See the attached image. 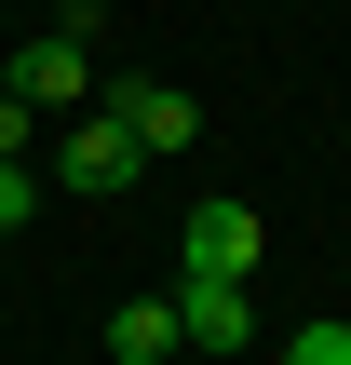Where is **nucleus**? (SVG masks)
Returning <instances> with one entry per match:
<instances>
[{
    "mask_svg": "<svg viewBox=\"0 0 351 365\" xmlns=\"http://www.w3.org/2000/svg\"><path fill=\"white\" fill-rule=\"evenodd\" d=\"M284 365H351V325H298V339H284Z\"/></svg>",
    "mask_w": 351,
    "mask_h": 365,
    "instance_id": "obj_7",
    "label": "nucleus"
},
{
    "mask_svg": "<svg viewBox=\"0 0 351 365\" xmlns=\"http://www.w3.org/2000/svg\"><path fill=\"white\" fill-rule=\"evenodd\" d=\"M0 95L41 122V108H95V0H68L41 41H14V68H0Z\"/></svg>",
    "mask_w": 351,
    "mask_h": 365,
    "instance_id": "obj_1",
    "label": "nucleus"
},
{
    "mask_svg": "<svg viewBox=\"0 0 351 365\" xmlns=\"http://www.w3.org/2000/svg\"><path fill=\"white\" fill-rule=\"evenodd\" d=\"M135 176H149V149H135L108 108H81V122L54 135V190H68V203H122Z\"/></svg>",
    "mask_w": 351,
    "mask_h": 365,
    "instance_id": "obj_2",
    "label": "nucleus"
},
{
    "mask_svg": "<svg viewBox=\"0 0 351 365\" xmlns=\"http://www.w3.org/2000/svg\"><path fill=\"white\" fill-rule=\"evenodd\" d=\"M176 339L189 352H257V284H176Z\"/></svg>",
    "mask_w": 351,
    "mask_h": 365,
    "instance_id": "obj_5",
    "label": "nucleus"
},
{
    "mask_svg": "<svg viewBox=\"0 0 351 365\" xmlns=\"http://www.w3.org/2000/svg\"><path fill=\"white\" fill-rule=\"evenodd\" d=\"M176 284H257V203H189V244H176Z\"/></svg>",
    "mask_w": 351,
    "mask_h": 365,
    "instance_id": "obj_3",
    "label": "nucleus"
},
{
    "mask_svg": "<svg viewBox=\"0 0 351 365\" xmlns=\"http://www.w3.org/2000/svg\"><path fill=\"white\" fill-rule=\"evenodd\" d=\"M14 217H41V176H27V163H0V230H14Z\"/></svg>",
    "mask_w": 351,
    "mask_h": 365,
    "instance_id": "obj_8",
    "label": "nucleus"
},
{
    "mask_svg": "<svg viewBox=\"0 0 351 365\" xmlns=\"http://www.w3.org/2000/svg\"><path fill=\"white\" fill-rule=\"evenodd\" d=\"M95 108H108V122H122V135H135V149H149V163H176V149H189V135H203V108H189V95H176V81H108V95H95Z\"/></svg>",
    "mask_w": 351,
    "mask_h": 365,
    "instance_id": "obj_4",
    "label": "nucleus"
},
{
    "mask_svg": "<svg viewBox=\"0 0 351 365\" xmlns=\"http://www.w3.org/2000/svg\"><path fill=\"white\" fill-rule=\"evenodd\" d=\"M189 339H176V298H122L108 312V365H176Z\"/></svg>",
    "mask_w": 351,
    "mask_h": 365,
    "instance_id": "obj_6",
    "label": "nucleus"
}]
</instances>
